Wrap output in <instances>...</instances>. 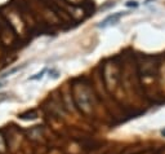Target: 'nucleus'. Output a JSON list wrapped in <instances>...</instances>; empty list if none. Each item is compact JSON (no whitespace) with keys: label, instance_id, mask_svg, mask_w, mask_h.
Wrapping results in <instances>:
<instances>
[{"label":"nucleus","instance_id":"nucleus-3","mask_svg":"<svg viewBox=\"0 0 165 154\" xmlns=\"http://www.w3.org/2000/svg\"><path fill=\"white\" fill-rule=\"evenodd\" d=\"M7 151V144H5V140L4 137L0 135V154H4Z\"/></svg>","mask_w":165,"mask_h":154},{"label":"nucleus","instance_id":"nucleus-2","mask_svg":"<svg viewBox=\"0 0 165 154\" xmlns=\"http://www.w3.org/2000/svg\"><path fill=\"white\" fill-rule=\"evenodd\" d=\"M48 70H49V69H47V68H45V69H43V70H41L40 73L35 74L34 76H30V78H28V80H38V79H41L43 76H44V74H45V73H47Z\"/></svg>","mask_w":165,"mask_h":154},{"label":"nucleus","instance_id":"nucleus-5","mask_svg":"<svg viewBox=\"0 0 165 154\" xmlns=\"http://www.w3.org/2000/svg\"><path fill=\"white\" fill-rule=\"evenodd\" d=\"M0 87H2V83H0Z\"/></svg>","mask_w":165,"mask_h":154},{"label":"nucleus","instance_id":"nucleus-1","mask_svg":"<svg viewBox=\"0 0 165 154\" xmlns=\"http://www.w3.org/2000/svg\"><path fill=\"white\" fill-rule=\"evenodd\" d=\"M124 14H125L124 12H117V13H114V14H110V16L106 17L98 26H100V27H106V26H108L110 24H114V22H116L120 17L124 16Z\"/></svg>","mask_w":165,"mask_h":154},{"label":"nucleus","instance_id":"nucleus-4","mask_svg":"<svg viewBox=\"0 0 165 154\" xmlns=\"http://www.w3.org/2000/svg\"><path fill=\"white\" fill-rule=\"evenodd\" d=\"M126 7H138V3L137 2H128Z\"/></svg>","mask_w":165,"mask_h":154}]
</instances>
